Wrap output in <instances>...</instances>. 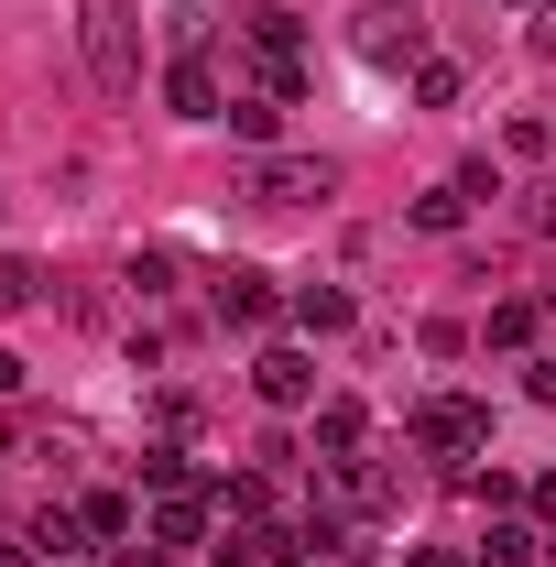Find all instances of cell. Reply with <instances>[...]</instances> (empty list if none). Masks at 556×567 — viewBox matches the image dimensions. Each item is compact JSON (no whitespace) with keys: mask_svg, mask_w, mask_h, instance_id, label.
I'll return each mask as SVG.
<instances>
[{"mask_svg":"<svg viewBox=\"0 0 556 567\" xmlns=\"http://www.w3.org/2000/svg\"><path fill=\"white\" fill-rule=\"evenodd\" d=\"M76 44L99 99H142V11L132 0H76Z\"/></svg>","mask_w":556,"mask_h":567,"instance_id":"obj_1","label":"cell"},{"mask_svg":"<svg viewBox=\"0 0 556 567\" xmlns=\"http://www.w3.org/2000/svg\"><path fill=\"white\" fill-rule=\"evenodd\" d=\"M404 436H415L425 458H447V470H470V458H481V447H491V415H481V404H470V393H425Z\"/></svg>","mask_w":556,"mask_h":567,"instance_id":"obj_2","label":"cell"},{"mask_svg":"<svg viewBox=\"0 0 556 567\" xmlns=\"http://www.w3.org/2000/svg\"><path fill=\"white\" fill-rule=\"evenodd\" d=\"M349 55H360V66H425V11L415 0H371V11L349 22Z\"/></svg>","mask_w":556,"mask_h":567,"instance_id":"obj_3","label":"cell"},{"mask_svg":"<svg viewBox=\"0 0 556 567\" xmlns=\"http://www.w3.org/2000/svg\"><path fill=\"white\" fill-rule=\"evenodd\" d=\"M240 197H251V208H328L339 175H328L317 153H262V164L240 175Z\"/></svg>","mask_w":556,"mask_h":567,"instance_id":"obj_4","label":"cell"},{"mask_svg":"<svg viewBox=\"0 0 556 567\" xmlns=\"http://www.w3.org/2000/svg\"><path fill=\"white\" fill-rule=\"evenodd\" d=\"M208 306H218V328H274L284 317V295L262 262H229V274H208Z\"/></svg>","mask_w":556,"mask_h":567,"instance_id":"obj_5","label":"cell"},{"mask_svg":"<svg viewBox=\"0 0 556 567\" xmlns=\"http://www.w3.org/2000/svg\"><path fill=\"white\" fill-rule=\"evenodd\" d=\"M251 404H274V415H306V404H317V360L295 350V339H274V350L251 360Z\"/></svg>","mask_w":556,"mask_h":567,"instance_id":"obj_6","label":"cell"},{"mask_svg":"<svg viewBox=\"0 0 556 567\" xmlns=\"http://www.w3.org/2000/svg\"><path fill=\"white\" fill-rule=\"evenodd\" d=\"M164 110H175V121H218V110H229V87H218L208 55H175V66H164Z\"/></svg>","mask_w":556,"mask_h":567,"instance_id":"obj_7","label":"cell"},{"mask_svg":"<svg viewBox=\"0 0 556 567\" xmlns=\"http://www.w3.org/2000/svg\"><path fill=\"white\" fill-rule=\"evenodd\" d=\"M284 317H295L306 339H339L360 306H349V284H295V295H284Z\"/></svg>","mask_w":556,"mask_h":567,"instance_id":"obj_8","label":"cell"},{"mask_svg":"<svg viewBox=\"0 0 556 567\" xmlns=\"http://www.w3.org/2000/svg\"><path fill=\"white\" fill-rule=\"evenodd\" d=\"M22 546H33V557H44V567H76V557H87V524H76L66 502H44V513L22 524Z\"/></svg>","mask_w":556,"mask_h":567,"instance_id":"obj_9","label":"cell"},{"mask_svg":"<svg viewBox=\"0 0 556 567\" xmlns=\"http://www.w3.org/2000/svg\"><path fill=\"white\" fill-rule=\"evenodd\" d=\"M360 447H371V415H360L349 393H328V404H317V458L339 470V458H360Z\"/></svg>","mask_w":556,"mask_h":567,"instance_id":"obj_10","label":"cell"},{"mask_svg":"<svg viewBox=\"0 0 556 567\" xmlns=\"http://www.w3.org/2000/svg\"><path fill=\"white\" fill-rule=\"evenodd\" d=\"M218 121L251 142V153H274V142H284V99H262V87H229V110H218Z\"/></svg>","mask_w":556,"mask_h":567,"instance_id":"obj_11","label":"cell"},{"mask_svg":"<svg viewBox=\"0 0 556 567\" xmlns=\"http://www.w3.org/2000/svg\"><path fill=\"white\" fill-rule=\"evenodd\" d=\"M208 502H218V513H240V524H274V481H262V470H218Z\"/></svg>","mask_w":556,"mask_h":567,"instance_id":"obj_12","label":"cell"},{"mask_svg":"<svg viewBox=\"0 0 556 567\" xmlns=\"http://www.w3.org/2000/svg\"><path fill=\"white\" fill-rule=\"evenodd\" d=\"M546 557V535L524 524V513H491V535H481V567H535Z\"/></svg>","mask_w":556,"mask_h":567,"instance_id":"obj_13","label":"cell"},{"mask_svg":"<svg viewBox=\"0 0 556 567\" xmlns=\"http://www.w3.org/2000/svg\"><path fill=\"white\" fill-rule=\"evenodd\" d=\"M535 328H546V306H535V295H502V306L481 317V339H491V350H535Z\"/></svg>","mask_w":556,"mask_h":567,"instance_id":"obj_14","label":"cell"},{"mask_svg":"<svg viewBox=\"0 0 556 567\" xmlns=\"http://www.w3.org/2000/svg\"><path fill=\"white\" fill-rule=\"evenodd\" d=\"M240 44H251V55H306V22H295L284 0H262V11L240 22Z\"/></svg>","mask_w":556,"mask_h":567,"instance_id":"obj_15","label":"cell"},{"mask_svg":"<svg viewBox=\"0 0 556 567\" xmlns=\"http://www.w3.org/2000/svg\"><path fill=\"white\" fill-rule=\"evenodd\" d=\"M76 524H87V546H132V492H87Z\"/></svg>","mask_w":556,"mask_h":567,"instance_id":"obj_16","label":"cell"},{"mask_svg":"<svg viewBox=\"0 0 556 567\" xmlns=\"http://www.w3.org/2000/svg\"><path fill=\"white\" fill-rule=\"evenodd\" d=\"M404 218H415L425 240H459V229H470V197H459V186H425V197H415Z\"/></svg>","mask_w":556,"mask_h":567,"instance_id":"obj_17","label":"cell"},{"mask_svg":"<svg viewBox=\"0 0 556 567\" xmlns=\"http://www.w3.org/2000/svg\"><path fill=\"white\" fill-rule=\"evenodd\" d=\"M459 87H470V76L447 66V55H425L415 66V110H459Z\"/></svg>","mask_w":556,"mask_h":567,"instance_id":"obj_18","label":"cell"},{"mask_svg":"<svg viewBox=\"0 0 556 567\" xmlns=\"http://www.w3.org/2000/svg\"><path fill=\"white\" fill-rule=\"evenodd\" d=\"M142 492H197V470H186V447H142Z\"/></svg>","mask_w":556,"mask_h":567,"instance_id":"obj_19","label":"cell"},{"mask_svg":"<svg viewBox=\"0 0 556 567\" xmlns=\"http://www.w3.org/2000/svg\"><path fill=\"white\" fill-rule=\"evenodd\" d=\"M33 284H44L33 262H11V251H0V317H22V306H33Z\"/></svg>","mask_w":556,"mask_h":567,"instance_id":"obj_20","label":"cell"},{"mask_svg":"<svg viewBox=\"0 0 556 567\" xmlns=\"http://www.w3.org/2000/svg\"><path fill=\"white\" fill-rule=\"evenodd\" d=\"M502 153H524V164H546V153H556V121H513V132H502Z\"/></svg>","mask_w":556,"mask_h":567,"instance_id":"obj_21","label":"cell"},{"mask_svg":"<svg viewBox=\"0 0 556 567\" xmlns=\"http://www.w3.org/2000/svg\"><path fill=\"white\" fill-rule=\"evenodd\" d=\"M415 339H425V360H459V350H470V328H459V317H425Z\"/></svg>","mask_w":556,"mask_h":567,"instance_id":"obj_22","label":"cell"},{"mask_svg":"<svg viewBox=\"0 0 556 567\" xmlns=\"http://www.w3.org/2000/svg\"><path fill=\"white\" fill-rule=\"evenodd\" d=\"M208 567H274V557H262V535H229V546H208Z\"/></svg>","mask_w":556,"mask_h":567,"instance_id":"obj_23","label":"cell"},{"mask_svg":"<svg viewBox=\"0 0 556 567\" xmlns=\"http://www.w3.org/2000/svg\"><path fill=\"white\" fill-rule=\"evenodd\" d=\"M524 393H535V404H556V350H535V360H524Z\"/></svg>","mask_w":556,"mask_h":567,"instance_id":"obj_24","label":"cell"},{"mask_svg":"<svg viewBox=\"0 0 556 567\" xmlns=\"http://www.w3.org/2000/svg\"><path fill=\"white\" fill-rule=\"evenodd\" d=\"M524 513H535V524H556V470H546V481H524Z\"/></svg>","mask_w":556,"mask_h":567,"instance_id":"obj_25","label":"cell"},{"mask_svg":"<svg viewBox=\"0 0 556 567\" xmlns=\"http://www.w3.org/2000/svg\"><path fill=\"white\" fill-rule=\"evenodd\" d=\"M404 567H470V557H459V546H415Z\"/></svg>","mask_w":556,"mask_h":567,"instance_id":"obj_26","label":"cell"},{"mask_svg":"<svg viewBox=\"0 0 556 567\" xmlns=\"http://www.w3.org/2000/svg\"><path fill=\"white\" fill-rule=\"evenodd\" d=\"M535 55H556V0H546V11H535Z\"/></svg>","mask_w":556,"mask_h":567,"instance_id":"obj_27","label":"cell"},{"mask_svg":"<svg viewBox=\"0 0 556 567\" xmlns=\"http://www.w3.org/2000/svg\"><path fill=\"white\" fill-rule=\"evenodd\" d=\"M535 229H546V240H556V186H546V197H535Z\"/></svg>","mask_w":556,"mask_h":567,"instance_id":"obj_28","label":"cell"},{"mask_svg":"<svg viewBox=\"0 0 556 567\" xmlns=\"http://www.w3.org/2000/svg\"><path fill=\"white\" fill-rule=\"evenodd\" d=\"M0 567H44V557H33V546H0Z\"/></svg>","mask_w":556,"mask_h":567,"instance_id":"obj_29","label":"cell"},{"mask_svg":"<svg viewBox=\"0 0 556 567\" xmlns=\"http://www.w3.org/2000/svg\"><path fill=\"white\" fill-rule=\"evenodd\" d=\"M502 11H546V0H502Z\"/></svg>","mask_w":556,"mask_h":567,"instance_id":"obj_30","label":"cell"},{"mask_svg":"<svg viewBox=\"0 0 556 567\" xmlns=\"http://www.w3.org/2000/svg\"><path fill=\"white\" fill-rule=\"evenodd\" d=\"M546 567H556V535H546Z\"/></svg>","mask_w":556,"mask_h":567,"instance_id":"obj_31","label":"cell"}]
</instances>
